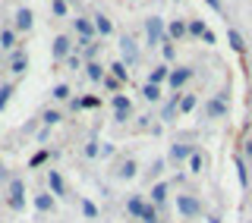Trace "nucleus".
I'll return each mask as SVG.
<instances>
[{
  "instance_id": "f257e3e1",
  "label": "nucleus",
  "mask_w": 252,
  "mask_h": 223,
  "mask_svg": "<svg viewBox=\"0 0 252 223\" xmlns=\"http://www.w3.org/2000/svg\"><path fill=\"white\" fill-rule=\"evenodd\" d=\"M177 211H180V217L195 220V217L202 214V201H199V195H192V192H180V195H177Z\"/></svg>"
},
{
  "instance_id": "f03ea898",
  "label": "nucleus",
  "mask_w": 252,
  "mask_h": 223,
  "mask_svg": "<svg viewBox=\"0 0 252 223\" xmlns=\"http://www.w3.org/2000/svg\"><path fill=\"white\" fill-rule=\"evenodd\" d=\"M145 41L148 47H158V41H167V35H164V22L158 19V16H152V19H145Z\"/></svg>"
},
{
  "instance_id": "7ed1b4c3",
  "label": "nucleus",
  "mask_w": 252,
  "mask_h": 223,
  "mask_svg": "<svg viewBox=\"0 0 252 223\" xmlns=\"http://www.w3.org/2000/svg\"><path fill=\"white\" fill-rule=\"evenodd\" d=\"M205 116H208V119H220V116H227V94H215V98L205 104Z\"/></svg>"
},
{
  "instance_id": "20e7f679",
  "label": "nucleus",
  "mask_w": 252,
  "mask_h": 223,
  "mask_svg": "<svg viewBox=\"0 0 252 223\" xmlns=\"http://www.w3.org/2000/svg\"><path fill=\"white\" fill-rule=\"evenodd\" d=\"M192 76H195V73H192V66H177V69H170V79H167V85H170L173 91H180V88H183V85H186Z\"/></svg>"
},
{
  "instance_id": "39448f33",
  "label": "nucleus",
  "mask_w": 252,
  "mask_h": 223,
  "mask_svg": "<svg viewBox=\"0 0 252 223\" xmlns=\"http://www.w3.org/2000/svg\"><path fill=\"white\" fill-rule=\"evenodd\" d=\"M120 51H123V63H126V66H129V63L136 66V63H139V44L132 41V35L120 38Z\"/></svg>"
},
{
  "instance_id": "423d86ee",
  "label": "nucleus",
  "mask_w": 252,
  "mask_h": 223,
  "mask_svg": "<svg viewBox=\"0 0 252 223\" xmlns=\"http://www.w3.org/2000/svg\"><path fill=\"white\" fill-rule=\"evenodd\" d=\"M73 28L79 31V41H92L98 31H94V19H85V16H79V19H73Z\"/></svg>"
},
{
  "instance_id": "0eeeda50",
  "label": "nucleus",
  "mask_w": 252,
  "mask_h": 223,
  "mask_svg": "<svg viewBox=\"0 0 252 223\" xmlns=\"http://www.w3.org/2000/svg\"><path fill=\"white\" fill-rule=\"evenodd\" d=\"M32 26H35V13L29 6H19L16 10V31H32Z\"/></svg>"
},
{
  "instance_id": "6e6552de",
  "label": "nucleus",
  "mask_w": 252,
  "mask_h": 223,
  "mask_svg": "<svg viewBox=\"0 0 252 223\" xmlns=\"http://www.w3.org/2000/svg\"><path fill=\"white\" fill-rule=\"evenodd\" d=\"M136 176H139V164H136V157H126V161L117 167V179H126V182H129V179H136Z\"/></svg>"
},
{
  "instance_id": "1a4fd4ad",
  "label": "nucleus",
  "mask_w": 252,
  "mask_h": 223,
  "mask_svg": "<svg viewBox=\"0 0 252 223\" xmlns=\"http://www.w3.org/2000/svg\"><path fill=\"white\" fill-rule=\"evenodd\" d=\"M51 51H54V60H66L69 57V51H73V44H69V38L66 35H57V38H54V47H51Z\"/></svg>"
},
{
  "instance_id": "9d476101",
  "label": "nucleus",
  "mask_w": 252,
  "mask_h": 223,
  "mask_svg": "<svg viewBox=\"0 0 252 223\" xmlns=\"http://www.w3.org/2000/svg\"><path fill=\"white\" fill-rule=\"evenodd\" d=\"M47 189H51L54 198H63V195H66V182H63V176H60L57 170L47 173Z\"/></svg>"
},
{
  "instance_id": "9b49d317",
  "label": "nucleus",
  "mask_w": 252,
  "mask_h": 223,
  "mask_svg": "<svg viewBox=\"0 0 252 223\" xmlns=\"http://www.w3.org/2000/svg\"><path fill=\"white\" fill-rule=\"evenodd\" d=\"M192 145H186V141H177V145H170V161L173 164H183V161H189L192 157Z\"/></svg>"
},
{
  "instance_id": "f8f14e48",
  "label": "nucleus",
  "mask_w": 252,
  "mask_h": 223,
  "mask_svg": "<svg viewBox=\"0 0 252 223\" xmlns=\"http://www.w3.org/2000/svg\"><path fill=\"white\" fill-rule=\"evenodd\" d=\"M167 79H170V66L167 63H158L152 73H148V85H164Z\"/></svg>"
},
{
  "instance_id": "ddd939ff",
  "label": "nucleus",
  "mask_w": 252,
  "mask_h": 223,
  "mask_svg": "<svg viewBox=\"0 0 252 223\" xmlns=\"http://www.w3.org/2000/svg\"><path fill=\"white\" fill-rule=\"evenodd\" d=\"M94 31H98L101 38H110V35H114V22H110L104 13H98V16H94Z\"/></svg>"
},
{
  "instance_id": "4468645a",
  "label": "nucleus",
  "mask_w": 252,
  "mask_h": 223,
  "mask_svg": "<svg viewBox=\"0 0 252 223\" xmlns=\"http://www.w3.org/2000/svg\"><path fill=\"white\" fill-rule=\"evenodd\" d=\"M35 208L41 211V214H47V211L57 208V198H54L51 192H41V195H35Z\"/></svg>"
},
{
  "instance_id": "2eb2a0df",
  "label": "nucleus",
  "mask_w": 252,
  "mask_h": 223,
  "mask_svg": "<svg viewBox=\"0 0 252 223\" xmlns=\"http://www.w3.org/2000/svg\"><path fill=\"white\" fill-rule=\"evenodd\" d=\"M148 198H152V204H158V208H161V204L167 201V182H155L152 192H148Z\"/></svg>"
},
{
  "instance_id": "dca6fc26",
  "label": "nucleus",
  "mask_w": 252,
  "mask_h": 223,
  "mask_svg": "<svg viewBox=\"0 0 252 223\" xmlns=\"http://www.w3.org/2000/svg\"><path fill=\"white\" fill-rule=\"evenodd\" d=\"M186 35H189V31H186V22L183 19H173L170 26H167V38H170V41H180V38H186Z\"/></svg>"
},
{
  "instance_id": "f3484780",
  "label": "nucleus",
  "mask_w": 252,
  "mask_h": 223,
  "mask_svg": "<svg viewBox=\"0 0 252 223\" xmlns=\"http://www.w3.org/2000/svg\"><path fill=\"white\" fill-rule=\"evenodd\" d=\"M107 73L114 76V79H120V82H129V69H126L123 60H114V63L107 66Z\"/></svg>"
},
{
  "instance_id": "a211bd4d",
  "label": "nucleus",
  "mask_w": 252,
  "mask_h": 223,
  "mask_svg": "<svg viewBox=\"0 0 252 223\" xmlns=\"http://www.w3.org/2000/svg\"><path fill=\"white\" fill-rule=\"evenodd\" d=\"M145 208H148V204L142 201V195H132L129 201H126V211H129L132 217H139V220H142V214H145Z\"/></svg>"
},
{
  "instance_id": "6ab92c4d",
  "label": "nucleus",
  "mask_w": 252,
  "mask_h": 223,
  "mask_svg": "<svg viewBox=\"0 0 252 223\" xmlns=\"http://www.w3.org/2000/svg\"><path fill=\"white\" fill-rule=\"evenodd\" d=\"M85 76H89L92 82H104V76H107V73H104V66H101V63H94V60H92V63H85Z\"/></svg>"
},
{
  "instance_id": "aec40b11",
  "label": "nucleus",
  "mask_w": 252,
  "mask_h": 223,
  "mask_svg": "<svg viewBox=\"0 0 252 223\" xmlns=\"http://www.w3.org/2000/svg\"><path fill=\"white\" fill-rule=\"evenodd\" d=\"M195 104H199V98L195 94H180V104H177V113H192Z\"/></svg>"
},
{
  "instance_id": "412c9836",
  "label": "nucleus",
  "mask_w": 252,
  "mask_h": 223,
  "mask_svg": "<svg viewBox=\"0 0 252 223\" xmlns=\"http://www.w3.org/2000/svg\"><path fill=\"white\" fill-rule=\"evenodd\" d=\"M142 98H145L148 104H158V101L164 98V94H161V85H148V82H145V88H142Z\"/></svg>"
},
{
  "instance_id": "4be33fe9",
  "label": "nucleus",
  "mask_w": 252,
  "mask_h": 223,
  "mask_svg": "<svg viewBox=\"0 0 252 223\" xmlns=\"http://www.w3.org/2000/svg\"><path fill=\"white\" fill-rule=\"evenodd\" d=\"M227 41H230V47H233L236 54H243V51H246V41H243V35H240L236 28H230V31H227Z\"/></svg>"
},
{
  "instance_id": "5701e85b",
  "label": "nucleus",
  "mask_w": 252,
  "mask_h": 223,
  "mask_svg": "<svg viewBox=\"0 0 252 223\" xmlns=\"http://www.w3.org/2000/svg\"><path fill=\"white\" fill-rule=\"evenodd\" d=\"M0 47H3V51H13V47H16V28H3V31H0Z\"/></svg>"
},
{
  "instance_id": "b1692460",
  "label": "nucleus",
  "mask_w": 252,
  "mask_h": 223,
  "mask_svg": "<svg viewBox=\"0 0 252 223\" xmlns=\"http://www.w3.org/2000/svg\"><path fill=\"white\" fill-rule=\"evenodd\" d=\"M10 73H16V76L26 73V54H22V51H16V54H13V60H10Z\"/></svg>"
},
{
  "instance_id": "393cba45",
  "label": "nucleus",
  "mask_w": 252,
  "mask_h": 223,
  "mask_svg": "<svg viewBox=\"0 0 252 223\" xmlns=\"http://www.w3.org/2000/svg\"><path fill=\"white\" fill-rule=\"evenodd\" d=\"M110 107H114V113H117V110H132V98H126V94H114Z\"/></svg>"
},
{
  "instance_id": "a878e982",
  "label": "nucleus",
  "mask_w": 252,
  "mask_h": 223,
  "mask_svg": "<svg viewBox=\"0 0 252 223\" xmlns=\"http://www.w3.org/2000/svg\"><path fill=\"white\" fill-rule=\"evenodd\" d=\"M186 31H189L192 38H202L205 31H208V28H205V19H192V22H186Z\"/></svg>"
},
{
  "instance_id": "bb28decb",
  "label": "nucleus",
  "mask_w": 252,
  "mask_h": 223,
  "mask_svg": "<svg viewBox=\"0 0 252 223\" xmlns=\"http://www.w3.org/2000/svg\"><path fill=\"white\" fill-rule=\"evenodd\" d=\"M189 170H192V173L205 170V154H202V151H192V157H189Z\"/></svg>"
},
{
  "instance_id": "cd10ccee",
  "label": "nucleus",
  "mask_w": 252,
  "mask_h": 223,
  "mask_svg": "<svg viewBox=\"0 0 252 223\" xmlns=\"http://www.w3.org/2000/svg\"><path fill=\"white\" fill-rule=\"evenodd\" d=\"M41 119H44V126H47V129H51V126H57L60 119H63V113H60V110H44Z\"/></svg>"
},
{
  "instance_id": "c85d7f7f",
  "label": "nucleus",
  "mask_w": 252,
  "mask_h": 223,
  "mask_svg": "<svg viewBox=\"0 0 252 223\" xmlns=\"http://www.w3.org/2000/svg\"><path fill=\"white\" fill-rule=\"evenodd\" d=\"M236 176H240V186H249V170H246V164H243V157H236Z\"/></svg>"
},
{
  "instance_id": "c756f323",
  "label": "nucleus",
  "mask_w": 252,
  "mask_h": 223,
  "mask_svg": "<svg viewBox=\"0 0 252 223\" xmlns=\"http://www.w3.org/2000/svg\"><path fill=\"white\" fill-rule=\"evenodd\" d=\"M26 195V182L22 179H10V198H22Z\"/></svg>"
},
{
  "instance_id": "7c9ffc66",
  "label": "nucleus",
  "mask_w": 252,
  "mask_h": 223,
  "mask_svg": "<svg viewBox=\"0 0 252 223\" xmlns=\"http://www.w3.org/2000/svg\"><path fill=\"white\" fill-rule=\"evenodd\" d=\"M101 85H104V88H107V91H114V94H117V91H120V88H123V82H120V79H114V76H110V73L104 76V82H101Z\"/></svg>"
},
{
  "instance_id": "2f4dec72",
  "label": "nucleus",
  "mask_w": 252,
  "mask_h": 223,
  "mask_svg": "<svg viewBox=\"0 0 252 223\" xmlns=\"http://www.w3.org/2000/svg\"><path fill=\"white\" fill-rule=\"evenodd\" d=\"M13 91H16V88H13V85H3V88H0V110H3L6 104H10V98H13Z\"/></svg>"
},
{
  "instance_id": "473e14b6",
  "label": "nucleus",
  "mask_w": 252,
  "mask_h": 223,
  "mask_svg": "<svg viewBox=\"0 0 252 223\" xmlns=\"http://www.w3.org/2000/svg\"><path fill=\"white\" fill-rule=\"evenodd\" d=\"M51 10H54V16H66L69 6H66V0H51Z\"/></svg>"
},
{
  "instance_id": "72a5a7b5",
  "label": "nucleus",
  "mask_w": 252,
  "mask_h": 223,
  "mask_svg": "<svg viewBox=\"0 0 252 223\" xmlns=\"http://www.w3.org/2000/svg\"><path fill=\"white\" fill-rule=\"evenodd\" d=\"M82 214H85L89 220H94V217H98V208H94V204L89 201V198H82Z\"/></svg>"
},
{
  "instance_id": "f704fd0d",
  "label": "nucleus",
  "mask_w": 252,
  "mask_h": 223,
  "mask_svg": "<svg viewBox=\"0 0 252 223\" xmlns=\"http://www.w3.org/2000/svg\"><path fill=\"white\" fill-rule=\"evenodd\" d=\"M51 94H54V101H66L69 98V85H57Z\"/></svg>"
},
{
  "instance_id": "c9c22d12",
  "label": "nucleus",
  "mask_w": 252,
  "mask_h": 223,
  "mask_svg": "<svg viewBox=\"0 0 252 223\" xmlns=\"http://www.w3.org/2000/svg\"><path fill=\"white\" fill-rule=\"evenodd\" d=\"M98 151H101V141H89L85 145V157H98Z\"/></svg>"
},
{
  "instance_id": "e433bc0d",
  "label": "nucleus",
  "mask_w": 252,
  "mask_h": 223,
  "mask_svg": "<svg viewBox=\"0 0 252 223\" xmlns=\"http://www.w3.org/2000/svg\"><path fill=\"white\" fill-rule=\"evenodd\" d=\"M114 145H110V141H101V151H98V157H110V154H114Z\"/></svg>"
},
{
  "instance_id": "4c0bfd02",
  "label": "nucleus",
  "mask_w": 252,
  "mask_h": 223,
  "mask_svg": "<svg viewBox=\"0 0 252 223\" xmlns=\"http://www.w3.org/2000/svg\"><path fill=\"white\" fill-rule=\"evenodd\" d=\"M44 161H47V151H38V154L32 157V161H29V167H41Z\"/></svg>"
},
{
  "instance_id": "58836bf2",
  "label": "nucleus",
  "mask_w": 252,
  "mask_h": 223,
  "mask_svg": "<svg viewBox=\"0 0 252 223\" xmlns=\"http://www.w3.org/2000/svg\"><path fill=\"white\" fill-rule=\"evenodd\" d=\"M129 116H132V110H117V113H114V123H126Z\"/></svg>"
},
{
  "instance_id": "ea45409f",
  "label": "nucleus",
  "mask_w": 252,
  "mask_h": 223,
  "mask_svg": "<svg viewBox=\"0 0 252 223\" xmlns=\"http://www.w3.org/2000/svg\"><path fill=\"white\" fill-rule=\"evenodd\" d=\"M161 47H164V57H167V60H173V54H177V51H173V41H170V38H167V41H164Z\"/></svg>"
},
{
  "instance_id": "a19ab883",
  "label": "nucleus",
  "mask_w": 252,
  "mask_h": 223,
  "mask_svg": "<svg viewBox=\"0 0 252 223\" xmlns=\"http://www.w3.org/2000/svg\"><path fill=\"white\" fill-rule=\"evenodd\" d=\"M10 208L13 211H22V208H26V198H10Z\"/></svg>"
},
{
  "instance_id": "79ce46f5",
  "label": "nucleus",
  "mask_w": 252,
  "mask_h": 223,
  "mask_svg": "<svg viewBox=\"0 0 252 223\" xmlns=\"http://www.w3.org/2000/svg\"><path fill=\"white\" fill-rule=\"evenodd\" d=\"M101 101L98 98H82V110H89V107H98Z\"/></svg>"
},
{
  "instance_id": "37998d69",
  "label": "nucleus",
  "mask_w": 252,
  "mask_h": 223,
  "mask_svg": "<svg viewBox=\"0 0 252 223\" xmlns=\"http://www.w3.org/2000/svg\"><path fill=\"white\" fill-rule=\"evenodd\" d=\"M161 170H164V161H161V157H158V161L152 164V173H155V176H161Z\"/></svg>"
},
{
  "instance_id": "c03bdc74",
  "label": "nucleus",
  "mask_w": 252,
  "mask_h": 223,
  "mask_svg": "<svg viewBox=\"0 0 252 223\" xmlns=\"http://www.w3.org/2000/svg\"><path fill=\"white\" fill-rule=\"evenodd\" d=\"M202 41H205V44H215V31L208 28V31H205V35H202Z\"/></svg>"
},
{
  "instance_id": "a18cd8bd",
  "label": "nucleus",
  "mask_w": 252,
  "mask_h": 223,
  "mask_svg": "<svg viewBox=\"0 0 252 223\" xmlns=\"http://www.w3.org/2000/svg\"><path fill=\"white\" fill-rule=\"evenodd\" d=\"M69 110H82V98H73V101H69Z\"/></svg>"
},
{
  "instance_id": "49530a36",
  "label": "nucleus",
  "mask_w": 252,
  "mask_h": 223,
  "mask_svg": "<svg viewBox=\"0 0 252 223\" xmlns=\"http://www.w3.org/2000/svg\"><path fill=\"white\" fill-rule=\"evenodd\" d=\"M205 3H208L211 10H218V13H220V0H205Z\"/></svg>"
}]
</instances>
